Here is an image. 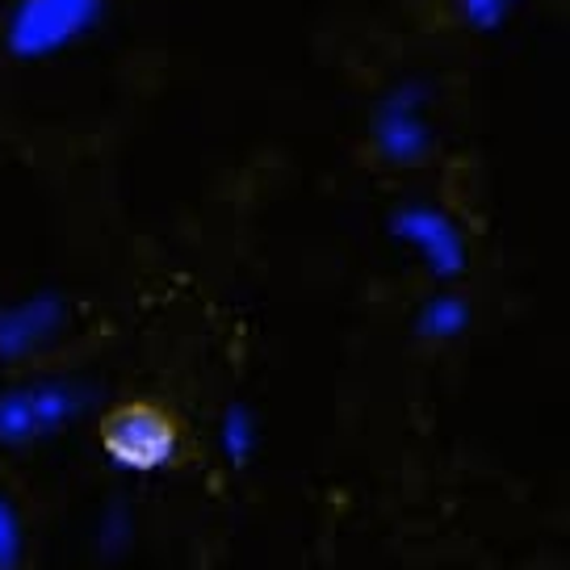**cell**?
Here are the masks:
<instances>
[{"mask_svg": "<svg viewBox=\"0 0 570 570\" xmlns=\"http://www.w3.org/2000/svg\"><path fill=\"white\" fill-rule=\"evenodd\" d=\"M106 0H13L4 21V51L21 63L63 55L71 42L97 30Z\"/></svg>", "mask_w": 570, "mask_h": 570, "instance_id": "cell-1", "label": "cell"}, {"mask_svg": "<svg viewBox=\"0 0 570 570\" xmlns=\"http://www.w3.org/2000/svg\"><path fill=\"white\" fill-rule=\"evenodd\" d=\"M85 403H89V391L68 377L4 386L0 391V445H35L51 432H63L85 411Z\"/></svg>", "mask_w": 570, "mask_h": 570, "instance_id": "cell-2", "label": "cell"}, {"mask_svg": "<svg viewBox=\"0 0 570 570\" xmlns=\"http://www.w3.org/2000/svg\"><path fill=\"white\" fill-rule=\"evenodd\" d=\"M180 445L177 415L151 399H126L101 420V449L126 470H156Z\"/></svg>", "mask_w": 570, "mask_h": 570, "instance_id": "cell-3", "label": "cell"}, {"mask_svg": "<svg viewBox=\"0 0 570 570\" xmlns=\"http://www.w3.org/2000/svg\"><path fill=\"white\" fill-rule=\"evenodd\" d=\"M370 147L391 168H415L432 151L428 97L415 85H394L370 114Z\"/></svg>", "mask_w": 570, "mask_h": 570, "instance_id": "cell-4", "label": "cell"}, {"mask_svg": "<svg viewBox=\"0 0 570 570\" xmlns=\"http://www.w3.org/2000/svg\"><path fill=\"white\" fill-rule=\"evenodd\" d=\"M391 232L411 252H420V261L441 282H462L465 273H470V239L458 227V218H449L441 206H432V202H403V206H394Z\"/></svg>", "mask_w": 570, "mask_h": 570, "instance_id": "cell-5", "label": "cell"}, {"mask_svg": "<svg viewBox=\"0 0 570 570\" xmlns=\"http://www.w3.org/2000/svg\"><path fill=\"white\" fill-rule=\"evenodd\" d=\"M68 327V303L59 294H35L21 303L0 306V361L18 365L47 353Z\"/></svg>", "mask_w": 570, "mask_h": 570, "instance_id": "cell-6", "label": "cell"}, {"mask_svg": "<svg viewBox=\"0 0 570 570\" xmlns=\"http://www.w3.org/2000/svg\"><path fill=\"white\" fill-rule=\"evenodd\" d=\"M470 323H474L470 298L453 294V289H436L415 311V336L428 340V344H453V340H462L470 332Z\"/></svg>", "mask_w": 570, "mask_h": 570, "instance_id": "cell-7", "label": "cell"}, {"mask_svg": "<svg viewBox=\"0 0 570 570\" xmlns=\"http://www.w3.org/2000/svg\"><path fill=\"white\" fill-rule=\"evenodd\" d=\"M256 441H261V428H256V415L248 407H227L223 420H218V449L227 453L232 465H248L252 453H256Z\"/></svg>", "mask_w": 570, "mask_h": 570, "instance_id": "cell-8", "label": "cell"}, {"mask_svg": "<svg viewBox=\"0 0 570 570\" xmlns=\"http://www.w3.org/2000/svg\"><path fill=\"white\" fill-rule=\"evenodd\" d=\"M520 9V0H458V13L474 35H495L503 30L512 13Z\"/></svg>", "mask_w": 570, "mask_h": 570, "instance_id": "cell-9", "label": "cell"}, {"mask_svg": "<svg viewBox=\"0 0 570 570\" xmlns=\"http://www.w3.org/2000/svg\"><path fill=\"white\" fill-rule=\"evenodd\" d=\"M26 562V537H21V517L13 503L0 495V570H21Z\"/></svg>", "mask_w": 570, "mask_h": 570, "instance_id": "cell-10", "label": "cell"}]
</instances>
